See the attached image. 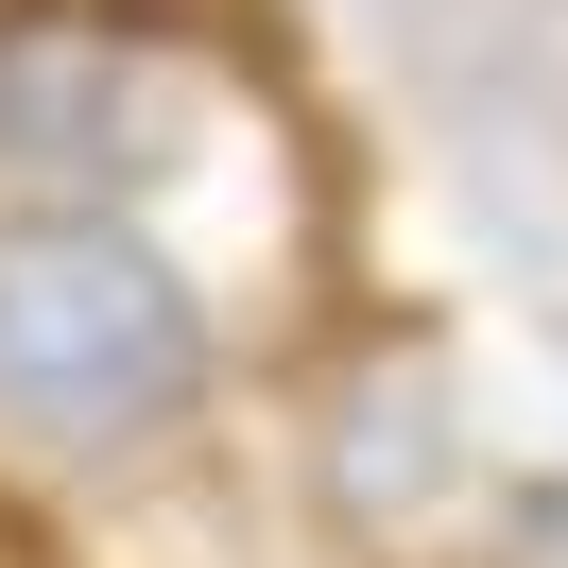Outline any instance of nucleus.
<instances>
[{"instance_id":"obj_1","label":"nucleus","mask_w":568,"mask_h":568,"mask_svg":"<svg viewBox=\"0 0 568 568\" xmlns=\"http://www.w3.org/2000/svg\"><path fill=\"white\" fill-rule=\"evenodd\" d=\"M207 396V293L104 207L0 224V430L36 448H139Z\"/></svg>"}]
</instances>
